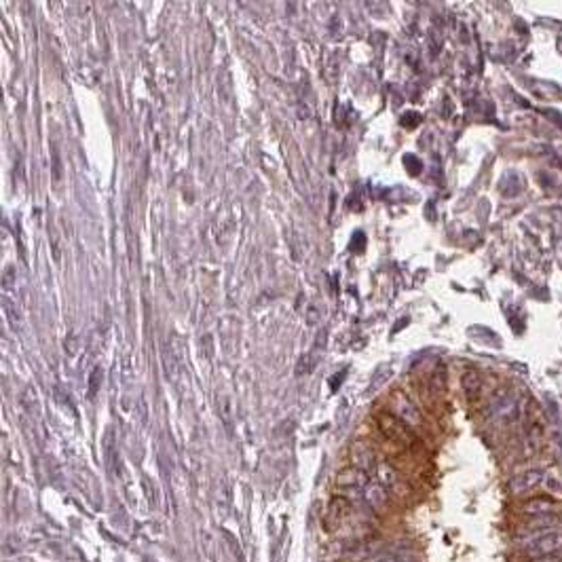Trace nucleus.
Instances as JSON below:
<instances>
[{
    "label": "nucleus",
    "mask_w": 562,
    "mask_h": 562,
    "mask_svg": "<svg viewBox=\"0 0 562 562\" xmlns=\"http://www.w3.org/2000/svg\"><path fill=\"white\" fill-rule=\"evenodd\" d=\"M562 525V516L560 514H545V516H522L520 522L516 525V535L518 537H527V541L541 537L545 533L556 531Z\"/></svg>",
    "instance_id": "f257e3e1"
},
{
    "label": "nucleus",
    "mask_w": 562,
    "mask_h": 562,
    "mask_svg": "<svg viewBox=\"0 0 562 562\" xmlns=\"http://www.w3.org/2000/svg\"><path fill=\"white\" fill-rule=\"evenodd\" d=\"M377 425L381 429V433L387 437V439H393L401 446H415L417 444V435L413 431V427H408L404 421H399L395 415L391 413H383L377 417Z\"/></svg>",
    "instance_id": "f03ea898"
},
{
    "label": "nucleus",
    "mask_w": 562,
    "mask_h": 562,
    "mask_svg": "<svg viewBox=\"0 0 562 562\" xmlns=\"http://www.w3.org/2000/svg\"><path fill=\"white\" fill-rule=\"evenodd\" d=\"M353 511V503L349 497L345 495H334L330 499V503L326 505V511H324V529L328 533H334V531H341L345 520L351 516Z\"/></svg>",
    "instance_id": "7ed1b4c3"
},
{
    "label": "nucleus",
    "mask_w": 562,
    "mask_h": 562,
    "mask_svg": "<svg viewBox=\"0 0 562 562\" xmlns=\"http://www.w3.org/2000/svg\"><path fill=\"white\" fill-rule=\"evenodd\" d=\"M545 480V471L543 469H525L516 473L509 482H507V491L511 497H527L539 487L543 484Z\"/></svg>",
    "instance_id": "20e7f679"
},
{
    "label": "nucleus",
    "mask_w": 562,
    "mask_h": 562,
    "mask_svg": "<svg viewBox=\"0 0 562 562\" xmlns=\"http://www.w3.org/2000/svg\"><path fill=\"white\" fill-rule=\"evenodd\" d=\"M389 408L391 415H395L399 421H404L408 427H419L421 425V413L419 408L410 401V397L404 391H393L389 397Z\"/></svg>",
    "instance_id": "39448f33"
},
{
    "label": "nucleus",
    "mask_w": 562,
    "mask_h": 562,
    "mask_svg": "<svg viewBox=\"0 0 562 562\" xmlns=\"http://www.w3.org/2000/svg\"><path fill=\"white\" fill-rule=\"evenodd\" d=\"M562 550V533L560 531H552V533H545L541 537H535L531 541H527L525 550V558L533 560V558H541V556H547V554H554Z\"/></svg>",
    "instance_id": "423d86ee"
},
{
    "label": "nucleus",
    "mask_w": 562,
    "mask_h": 562,
    "mask_svg": "<svg viewBox=\"0 0 562 562\" xmlns=\"http://www.w3.org/2000/svg\"><path fill=\"white\" fill-rule=\"evenodd\" d=\"M349 459H351V465L361 469V471H377L379 467V461H377V453L374 448L370 446V442L366 439H355L351 448H349Z\"/></svg>",
    "instance_id": "0eeeda50"
},
{
    "label": "nucleus",
    "mask_w": 562,
    "mask_h": 562,
    "mask_svg": "<svg viewBox=\"0 0 562 562\" xmlns=\"http://www.w3.org/2000/svg\"><path fill=\"white\" fill-rule=\"evenodd\" d=\"M545 514H562V503L552 495L529 497L520 503V516H545Z\"/></svg>",
    "instance_id": "6e6552de"
},
{
    "label": "nucleus",
    "mask_w": 562,
    "mask_h": 562,
    "mask_svg": "<svg viewBox=\"0 0 562 562\" xmlns=\"http://www.w3.org/2000/svg\"><path fill=\"white\" fill-rule=\"evenodd\" d=\"M368 484H370V475L353 465L343 467L334 478V487L341 491H366Z\"/></svg>",
    "instance_id": "1a4fd4ad"
},
{
    "label": "nucleus",
    "mask_w": 562,
    "mask_h": 562,
    "mask_svg": "<svg viewBox=\"0 0 562 562\" xmlns=\"http://www.w3.org/2000/svg\"><path fill=\"white\" fill-rule=\"evenodd\" d=\"M364 497H366L368 505H370L377 514L387 511V507H389V493H387L385 487L379 484V482H370V484L366 487V491H364Z\"/></svg>",
    "instance_id": "9d476101"
},
{
    "label": "nucleus",
    "mask_w": 562,
    "mask_h": 562,
    "mask_svg": "<svg viewBox=\"0 0 562 562\" xmlns=\"http://www.w3.org/2000/svg\"><path fill=\"white\" fill-rule=\"evenodd\" d=\"M374 473H377L379 484L385 487L387 491H395L399 487V471L391 463H379Z\"/></svg>",
    "instance_id": "9b49d317"
},
{
    "label": "nucleus",
    "mask_w": 562,
    "mask_h": 562,
    "mask_svg": "<svg viewBox=\"0 0 562 562\" xmlns=\"http://www.w3.org/2000/svg\"><path fill=\"white\" fill-rule=\"evenodd\" d=\"M321 349L317 347H311L307 353H302V357L298 359V364H296V374L302 377V374H311L315 370V366L319 364V359H321Z\"/></svg>",
    "instance_id": "f8f14e48"
},
{
    "label": "nucleus",
    "mask_w": 562,
    "mask_h": 562,
    "mask_svg": "<svg viewBox=\"0 0 562 562\" xmlns=\"http://www.w3.org/2000/svg\"><path fill=\"white\" fill-rule=\"evenodd\" d=\"M461 385H463V391H465L467 401H475L478 395H480V391H482V377L475 370H469V372L463 374Z\"/></svg>",
    "instance_id": "ddd939ff"
},
{
    "label": "nucleus",
    "mask_w": 562,
    "mask_h": 562,
    "mask_svg": "<svg viewBox=\"0 0 562 562\" xmlns=\"http://www.w3.org/2000/svg\"><path fill=\"white\" fill-rule=\"evenodd\" d=\"M163 366H165V374H167L172 381H176V377L180 374V366H182V364L176 359L174 351L167 349V347H165V351H163Z\"/></svg>",
    "instance_id": "4468645a"
},
{
    "label": "nucleus",
    "mask_w": 562,
    "mask_h": 562,
    "mask_svg": "<svg viewBox=\"0 0 562 562\" xmlns=\"http://www.w3.org/2000/svg\"><path fill=\"white\" fill-rule=\"evenodd\" d=\"M62 174H64V167H62V156H60V150L53 148V154H51V176H53V182L60 184L62 182Z\"/></svg>",
    "instance_id": "2eb2a0df"
},
{
    "label": "nucleus",
    "mask_w": 562,
    "mask_h": 562,
    "mask_svg": "<svg viewBox=\"0 0 562 562\" xmlns=\"http://www.w3.org/2000/svg\"><path fill=\"white\" fill-rule=\"evenodd\" d=\"M391 377V368L389 366H381L377 372H374V377H372V383H370V389H379L387 379Z\"/></svg>",
    "instance_id": "dca6fc26"
},
{
    "label": "nucleus",
    "mask_w": 562,
    "mask_h": 562,
    "mask_svg": "<svg viewBox=\"0 0 562 562\" xmlns=\"http://www.w3.org/2000/svg\"><path fill=\"white\" fill-rule=\"evenodd\" d=\"M102 377H104V372H102L100 366L91 370V374H89V395H91V397L98 393V389H100V385H102Z\"/></svg>",
    "instance_id": "f3484780"
},
{
    "label": "nucleus",
    "mask_w": 562,
    "mask_h": 562,
    "mask_svg": "<svg viewBox=\"0 0 562 562\" xmlns=\"http://www.w3.org/2000/svg\"><path fill=\"white\" fill-rule=\"evenodd\" d=\"M364 248H366V235L361 230H357L353 235V239H351V250L359 254V252H364Z\"/></svg>",
    "instance_id": "a211bd4d"
},
{
    "label": "nucleus",
    "mask_w": 562,
    "mask_h": 562,
    "mask_svg": "<svg viewBox=\"0 0 562 562\" xmlns=\"http://www.w3.org/2000/svg\"><path fill=\"white\" fill-rule=\"evenodd\" d=\"M404 163L408 165V167H406L408 174H413V176L421 174V167H423V165H421V161H419L415 154H406V156H404Z\"/></svg>",
    "instance_id": "6ab92c4d"
},
{
    "label": "nucleus",
    "mask_w": 562,
    "mask_h": 562,
    "mask_svg": "<svg viewBox=\"0 0 562 562\" xmlns=\"http://www.w3.org/2000/svg\"><path fill=\"white\" fill-rule=\"evenodd\" d=\"M421 123V114H417V112H408V114H404V118H401V125L404 127H417Z\"/></svg>",
    "instance_id": "aec40b11"
},
{
    "label": "nucleus",
    "mask_w": 562,
    "mask_h": 562,
    "mask_svg": "<svg viewBox=\"0 0 562 562\" xmlns=\"http://www.w3.org/2000/svg\"><path fill=\"white\" fill-rule=\"evenodd\" d=\"M529 562H562V550H558L554 554H547V556H541V558H533Z\"/></svg>",
    "instance_id": "412c9836"
},
{
    "label": "nucleus",
    "mask_w": 562,
    "mask_h": 562,
    "mask_svg": "<svg viewBox=\"0 0 562 562\" xmlns=\"http://www.w3.org/2000/svg\"><path fill=\"white\" fill-rule=\"evenodd\" d=\"M3 284H5L7 290L13 288V284H15V269H13V266H9V269L5 271V275H3Z\"/></svg>",
    "instance_id": "4be33fe9"
},
{
    "label": "nucleus",
    "mask_w": 562,
    "mask_h": 562,
    "mask_svg": "<svg viewBox=\"0 0 562 562\" xmlns=\"http://www.w3.org/2000/svg\"><path fill=\"white\" fill-rule=\"evenodd\" d=\"M317 321H319V309H317L315 305H311L309 311H307V324H309V326H315Z\"/></svg>",
    "instance_id": "5701e85b"
},
{
    "label": "nucleus",
    "mask_w": 562,
    "mask_h": 562,
    "mask_svg": "<svg viewBox=\"0 0 562 562\" xmlns=\"http://www.w3.org/2000/svg\"><path fill=\"white\" fill-rule=\"evenodd\" d=\"M66 351H68V355H76V336H74V334L68 336V341H66Z\"/></svg>",
    "instance_id": "b1692460"
},
{
    "label": "nucleus",
    "mask_w": 562,
    "mask_h": 562,
    "mask_svg": "<svg viewBox=\"0 0 562 562\" xmlns=\"http://www.w3.org/2000/svg\"><path fill=\"white\" fill-rule=\"evenodd\" d=\"M309 116H311L309 106H307V104H300V106H298V118H309Z\"/></svg>",
    "instance_id": "393cba45"
},
{
    "label": "nucleus",
    "mask_w": 562,
    "mask_h": 562,
    "mask_svg": "<svg viewBox=\"0 0 562 562\" xmlns=\"http://www.w3.org/2000/svg\"><path fill=\"white\" fill-rule=\"evenodd\" d=\"M345 377H347V370H343V372H341V374H338V379H336V377H334V379H332V381H330V385H332V389H334V391H336V389H338V385H341V383H343V379H345Z\"/></svg>",
    "instance_id": "a878e982"
},
{
    "label": "nucleus",
    "mask_w": 562,
    "mask_h": 562,
    "mask_svg": "<svg viewBox=\"0 0 562 562\" xmlns=\"http://www.w3.org/2000/svg\"><path fill=\"white\" fill-rule=\"evenodd\" d=\"M377 562H397V560L393 556H385V558H379Z\"/></svg>",
    "instance_id": "bb28decb"
}]
</instances>
